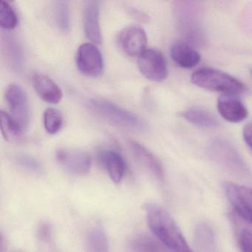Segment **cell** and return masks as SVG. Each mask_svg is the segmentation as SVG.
I'll return each instance as SVG.
<instances>
[{
    "label": "cell",
    "mask_w": 252,
    "mask_h": 252,
    "mask_svg": "<svg viewBox=\"0 0 252 252\" xmlns=\"http://www.w3.org/2000/svg\"><path fill=\"white\" fill-rule=\"evenodd\" d=\"M144 210L150 229L168 249L175 252H194L173 218L164 209L154 203H147Z\"/></svg>",
    "instance_id": "1"
},
{
    "label": "cell",
    "mask_w": 252,
    "mask_h": 252,
    "mask_svg": "<svg viewBox=\"0 0 252 252\" xmlns=\"http://www.w3.org/2000/svg\"><path fill=\"white\" fill-rule=\"evenodd\" d=\"M191 82L198 88L222 95H237L246 92V85L234 76L209 67L199 69L191 74Z\"/></svg>",
    "instance_id": "2"
},
{
    "label": "cell",
    "mask_w": 252,
    "mask_h": 252,
    "mask_svg": "<svg viewBox=\"0 0 252 252\" xmlns=\"http://www.w3.org/2000/svg\"><path fill=\"white\" fill-rule=\"evenodd\" d=\"M90 104L95 112L112 123L138 132L147 129V122L142 118L108 100L94 98L90 100Z\"/></svg>",
    "instance_id": "3"
},
{
    "label": "cell",
    "mask_w": 252,
    "mask_h": 252,
    "mask_svg": "<svg viewBox=\"0 0 252 252\" xmlns=\"http://www.w3.org/2000/svg\"><path fill=\"white\" fill-rule=\"evenodd\" d=\"M174 8L178 28L185 42L191 45L203 43L204 34L199 8L189 2H175Z\"/></svg>",
    "instance_id": "4"
},
{
    "label": "cell",
    "mask_w": 252,
    "mask_h": 252,
    "mask_svg": "<svg viewBox=\"0 0 252 252\" xmlns=\"http://www.w3.org/2000/svg\"><path fill=\"white\" fill-rule=\"evenodd\" d=\"M208 153L212 160L231 173L240 177L249 175L246 163L228 141L220 138L213 140L208 147Z\"/></svg>",
    "instance_id": "5"
},
{
    "label": "cell",
    "mask_w": 252,
    "mask_h": 252,
    "mask_svg": "<svg viewBox=\"0 0 252 252\" xmlns=\"http://www.w3.org/2000/svg\"><path fill=\"white\" fill-rule=\"evenodd\" d=\"M138 65L143 76L149 80L160 82L167 78L166 59L157 50H145L138 57Z\"/></svg>",
    "instance_id": "6"
},
{
    "label": "cell",
    "mask_w": 252,
    "mask_h": 252,
    "mask_svg": "<svg viewBox=\"0 0 252 252\" xmlns=\"http://www.w3.org/2000/svg\"><path fill=\"white\" fill-rule=\"evenodd\" d=\"M7 103L14 120L24 130L30 122L29 98L25 90L20 85H11L5 94Z\"/></svg>",
    "instance_id": "7"
},
{
    "label": "cell",
    "mask_w": 252,
    "mask_h": 252,
    "mask_svg": "<svg viewBox=\"0 0 252 252\" xmlns=\"http://www.w3.org/2000/svg\"><path fill=\"white\" fill-rule=\"evenodd\" d=\"M56 158L66 172L73 175L82 176L91 169V158L85 152L61 149L57 152Z\"/></svg>",
    "instance_id": "8"
},
{
    "label": "cell",
    "mask_w": 252,
    "mask_h": 252,
    "mask_svg": "<svg viewBox=\"0 0 252 252\" xmlns=\"http://www.w3.org/2000/svg\"><path fill=\"white\" fill-rule=\"evenodd\" d=\"M76 65L82 74L97 77L104 67L102 56L99 50L91 43L81 45L76 54Z\"/></svg>",
    "instance_id": "9"
},
{
    "label": "cell",
    "mask_w": 252,
    "mask_h": 252,
    "mask_svg": "<svg viewBox=\"0 0 252 252\" xmlns=\"http://www.w3.org/2000/svg\"><path fill=\"white\" fill-rule=\"evenodd\" d=\"M225 193L236 212L245 220L252 224V189L228 183Z\"/></svg>",
    "instance_id": "10"
},
{
    "label": "cell",
    "mask_w": 252,
    "mask_h": 252,
    "mask_svg": "<svg viewBox=\"0 0 252 252\" xmlns=\"http://www.w3.org/2000/svg\"><path fill=\"white\" fill-rule=\"evenodd\" d=\"M118 42L122 51L129 57H139L147 50V34L142 29L136 26L124 29L119 33Z\"/></svg>",
    "instance_id": "11"
},
{
    "label": "cell",
    "mask_w": 252,
    "mask_h": 252,
    "mask_svg": "<svg viewBox=\"0 0 252 252\" xmlns=\"http://www.w3.org/2000/svg\"><path fill=\"white\" fill-rule=\"evenodd\" d=\"M218 113L227 122L239 123L247 119L249 111L235 95H221L218 99Z\"/></svg>",
    "instance_id": "12"
},
{
    "label": "cell",
    "mask_w": 252,
    "mask_h": 252,
    "mask_svg": "<svg viewBox=\"0 0 252 252\" xmlns=\"http://www.w3.org/2000/svg\"><path fill=\"white\" fill-rule=\"evenodd\" d=\"M99 3L87 1L83 6V25L87 38L95 44L102 41L99 24Z\"/></svg>",
    "instance_id": "13"
},
{
    "label": "cell",
    "mask_w": 252,
    "mask_h": 252,
    "mask_svg": "<svg viewBox=\"0 0 252 252\" xmlns=\"http://www.w3.org/2000/svg\"><path fill=\"white\" fill-rule=\"evenodd\" d=\"M129 150L136 161L158 180L163 179V169L158 159L146 147L136 141H129Z\"/></svg>",
    "instance_id": "14"
},
{
    "label": "cell",
    "mask_w": 252,
    "mask_h": 252,
    "mask_svg": "<svg viewBox=\"0 0 252 252\" xmlns=\"http://www.w3.org/2000/svg\"><path fill=\"white\" fill-rule=\"evenodd\" d=\"M2 47L5 60L14 72L21 73L24 67L23 48L17 38L6 32L2 35Z\"/></svg>",
    "instance_id": "15"
},
{
    "label": "cell",
    "mask_w": 252,
    "mask_h": 252,
    "mask_svg": "<svg viewBox=\"0 0 252 252\" xmlns=\"http://www.w3.org/2000/svg\"><path fill=\"white\" fill-rule=\"evenodd\" d=\"M170 54L174 63L183 68H193L201 60L200 54L184 41L175 42L171 47Z\"/></svg>",
    "instance_id": "16"
},
{
    "label": "cell",
    "mask_w": 252,
    "mask_h": 252,
    "mask_svg": "<svg viewBox=\"0 0 252 252\" xmlns=\"http://www.w3.org/2000/svg\"><path fill=\"white\" fill-rule=\"evenodd\" d=\"M33 85L36 94L45 102L56 104L61 101L63 96L61 88L48 76L42 74L34 75Z\"/></svg>",
    "instance_id": "17"
},
{
    "label": "cell",
    "mask_w": 252,
    "mask_h": 252,
    "mask_svg": "<svg viewBox=\"0 0 252 252\" xmlns=\"http://www.w3.org/2000/svg\"><path fill=\"white\" fill-rule=\"evenodd\" d=\"M100 162L107 171L109 176L116 184H119L125 176L126 165L123 157L114 150H104L98 156Z\"/></svg>",
    "instance_id": "18"
},
{
    "label": "cell",
    "mask_w": 252,
    "mask_h": 252,
    "mask_svg": "<svg viewBox=\"0 0 252 252\" xmlns=\"http://www.w3.org/2000/svg\"><path fill=\"white\" fill-rule=\"evenodd\" d=\"M181 116L189 123L198 127L214 129L220 125L219 121L215 117V115L200 107H191L188 109L183 112Z\"/></svg>",
    "instance_id": "19"
},
{
    "label": "cell",
    "mask_w": 252,
    "mask_h": 252,
    "mask_svg": "<svg viewBox=\"0 0 252 252\" xmlns=\"http://www.w3.org/2000/svg\"><path fill=\"white\" fill-rule=\"evenodd\" d=\"M87 252H110L108 239L104 228L100 224L93 225L85 237Z\"/></svg>",
    "instance_id": "20"
},
{
    "label": "cell",
    "mask_w": 252,
    "mask_h": 252,
    "mask_svg": "<svg viewBox=\"0 0 252 252\" xmlns=\"http://www.w3.org/2000/svg\"><path fill=\"white\" fill-rule=\"evenodd\" d=\"M0 122L2 135L7 141L18 144L24 141L23 129L11 115L6 112L1 111Z\"/></svg>",
    "instance_id": "21"
},
{
    "label": "cell",
    "mask_w": 252,
    "mask_h": 252,
    "mask_svg": "<svg viewBox=\"0 0 252 252\" xmlns=\"http://www.w3.org/2000/svg\"><path fill=\"white\" fill-rule=\"evenodd\" d=\"M196 248L200 252H213L215 249V237L212 228L207 224L200 223L194 232Z\"/></svg>",
    "instance_id": "22"
},
{
    "label": "cell",
    "mask_w": 252,
    "mask_h": 252,
    "mask_svg": "<svg viewBox=\"0 0 252 252\" xmlns=\"http://www.w3.org/2000/svg\"><path fill=\"white\" fill-rule=\"evenodd\" d=\"M130 249L133 252H171L163 243L146 235L138 236L132 240Z\"/></svg>",
    "instance_id": "23"
},
{
    "label": "cell",
    "mask_w": 252,
    "mask_h": 252,
    "mask_svg": "<svg viewBox=\"0 0 252 252\" xmlns=\"http://www.w3.org/2000/svg\"><path fill=\"white\" fill-rule=\"evenodd\" d=\"M14 163L22 169L34 175H42L45 172L43 166L36 158L25 153H16L13 156Z\"/></svg>",
    "instance_id": "24"
},
{
    "label": "cell",
    "mask_w": 252,
    "mask_h": 252,
    "mask_svg": "<svg viewBox=\"0 0 252 252\" xmlns=\"http://www.w3.org/2000/svg\"><path fill=\"white\" fill-rule=\"evenodd\" d=\"M56 24L60 31L67 32L70 29V11L68 2L58 1L54 6Z\"/></svg>",
    "instance_id": "25"
},
{
    "label": "cell",
    "mask_w": 252,
    "mask_h": 252,
    "mask_svg": "<svg viewBox=\"0 0 252 252\" xmlns=\"http://www.w3.org/2000/svg\"><path fill=\"white\" fill-rule=\"evenodd\" d=\"M43 123L45 130L55 135L61 130L63 125V118L62 113L57 109L48 108L44 112Z\"/></svg>",
    "instance_id": "26"
},
{
    "label": "cell",
    "mask_w": 252,
    "mask_h": 252,
    "mask_svg": "<svg viewBox=\"0 0 252 252\" xmlns=\"http://www.w3.org/2000/svg\"><path fill=\"white\" fill-rule=\"evenodd\" d=\"M18 23L17 16L8 2L0 1V25L5 30L15 29Z\"/></svg>",
    "instance_id": "27"
},
{
    "label": "cell",
    "mask_w": 252,
    "mask_h": 252,
    "mask_svg": "<svg viewBox=\"0 0 252 252\" xmlns=\"http://www.w3.org/2000/svg\"><path fill=\"white\" fill-rule=\"evenodd\" d=\"M36 235L41 242L43 243L49 242L52 238L53 235L52 226L51 224L45 221L39 222L36 229Z\"/></svg>",
    "instance_id": "28"
},
{
    "label": "cell",
    "mask_w": 252,
    "mask_h": 252,
    "mask_svg": "<svg viewBox=\"0 0 252 252\" xmlns=\"http://www.w3.org/2000/svg\"><path fill=\"white\" fill-rule=\"evenodd\" d=\"M240 245L242 252H252V233L243 230L240 236Z\"/></svg>",
    "instance_id": "29"
},
{
    "label": "cell",
    "mask_w": 252,
    "mask_h": 252,
    "mask_svg": "<svg viewBox=\"0 0 252 252\" xmlns=\"http://www.w3.org/2000/svg\"><path fill=\"white\" fill-rule=\"evenodd\" d=\"M243 137L246 144L252 150V122L245 125L243 129Z\"/></svg>",
    "instance_id": "30"
},
{
    "label": "cell",
    "mask_w": 252,
    "mask_h": 252,
    "mask_svg": "<svg viewBox=\"0 0 252 252\" xmlns=\"http://www.w3.org/2000/svg\"><path fill=\"white\" fill-rule=\"evenodd\" d=\"M251 74H252V71H251Z\"/></svg>",
    "instance_id": "31"
}]
</instances>
